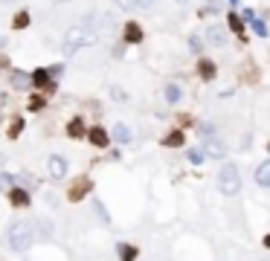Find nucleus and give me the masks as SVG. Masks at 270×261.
Returning <instances> with one entry per match:
<instances>
[{
	"mask_svg": "<svg viewBox=\"0 0 270 261\" xmlns=\"http://www.w3.org/2000/svg\"><path fill=\"white\" fill-rule=\"evenodd\" d=\"M96 44V32L90 27H73V29H67V35H64V44H61V50H64V55H76L79 50H84V46H93Z\"/></svg>",
	"mask_w": 270,
	"mask_h": 261,
	"instance_id": "nucleus-1",
	"label": "nucleus"
},
{
	"mask_svg": "<svg viewBox=\"0 0 270 261\" xmlns=\"http://www.w3.org/2000/svg\"><path fill=\"white\" fill-rule=\"evenodd\" d=\"M35 244V226L27 224V221H18V224L9 226V247L15 252H24Z\"/></svg>",
	"mask_w": 270,
	"mask_h": 261,
	"instance_id": "nucleus-2",
	"label": "nucleus"
},
{
	"mask_svg": "<svg viewBox=\"0 0 270 261\" xmlns=\"http://www.w3.org/2000/svg\"><path fill=\"white\" fill-rule=\"evenodd\" d=\"M218 189H221V195H227V198H233V195L241 192V174H238L235 165H224V169L218 171Z\"/></svg>",
	"mask_w": 270,
	"mask_h": 261,
	"instance_id": "nucleus-3",
	"label": "nucleus"
},
{
	"mask_svg": "<svg viewBox=\"0 0 270 261\" xmlns=\"http://www.w3.org/2000/svg\"><path fill=\"white\" fill-rule=\"evenodd\" d=\"M47 165H50V174H53L55 180H64V177H67V160H64L61 154H53Z\"/></svg>",
	"mask_w": 270,
	"mask_h": 261,
	"instance_id": "nucleus-4",
	"label": "nucleus"
},
{
	"mask_svg": "<svg viewBox=\"0 0 270 261\" xmlns=\"http://www.w3.org/2000/svg\"><path fill=\"white\" fill-rule=\"evenodd\" d=\"M207 41H209V46H224L227 44V29L218 27V23H209L207 27Z\"/></svg>",
	"mask_w": 270,
	"mask_h": 261,
	"instance_id": "nucleus-5",
	"label": "nucleus"
},
{
	"mask_svg": "<svg viewBox=\"0 0 270 261\" xmlns=\"http://www.w3.org/2000/svg\"><path fill=\"white\" fill-rule=\"evenodd\" d=\"M90 189H93V180H87V177H79V180L73 183V189H70V200H73V203H76V200H81Z\"/></svg>",
	"mask_w": 270,
	"mask_h": 261,
	"instance_id": "nucleus-6",
	"label": "nucleus"
},
{
	"mask_svg": "<svg viewBox=\"0 0 270 261\" xmlns=\"http://www.w3.org/2000/svg\"><path fill=\"white\" fill-rule=\"evenodd\" d=\"M32 84L41 87V90H55V84H53V79H50V73L47 70H35L32 73Z\"/></svg>",
	"mask_w": 270,
	"mask_h": 261,
	"instance_id": "nucleus-7",
	"label": "nucleus"
},
{
	"mask_svg": "<svg viewBox=\"0 0 270 261\" xmlns=\"http://www.w3.org/2000/svg\"><path fill=\"white\" fill-rule=\"evenodd\" d=\"M204 154H209V157H227V148L218 143L215 136H207V143H204Z\"/></svg>",
	"mask_w": 270,
	"mask_h": 261,
	"instance_id": "nucleus-8",
	"label": "nucleus"
},
{
	"mask_svg": "<svg viewBox=\"0 0 270 261\" xmlns=\"http://www.w3.org/2000/svg\"><path fill=\"white\" fill-rule=\"evenodd\" d=\"M125 41L128 44H140V41H143V29H140L137 20H128L125 23Z\"/></svg>",
	"mask_w": 270,
	"mask_h": 261,
	"instance_id": "nucleus-9",
	"label": "nucleus"
},
{
	"mask_svg": "<svg viewBox=\"0 0 270 261\" xmlns=\"http://www.w3.org/2000/svg\"><path fill=\"white\" fill-rule=\"evenodd\" d=\"M87 136H90V143L96 145V148H108V143H110V136H108V131H105V128H93Z\"/></svg>",
	"mask_w": 270,
	"mask_h": 261,
	"instance_id": "nucleus-10",
	"label": "nucleus"
},
{
	"mask_svg": "<svg viewBox=\"0 0 270 261\" xmlns=\"http://www.w3.org/2000/svg\"><path fill=\"white\" fill-rule=\"evenodd\" d=\"M256 183L264 186V189H270V160H264L259 169H256Z\"/></svg>",
	"mask_w": 270,
	"mask_h": 261,
	"instance_id": "nucleus-11",
	"label": "nucleus"
},
{
	"mask_svg": "<svg viewBox=\"0 0 270 261\" xmlns=\"http://www.w3.org/2000/svg\"><path fill=\"white\" fill-rule=\"evenodd\" d=\"M9 200H12V206H29V195H27V192H24V189H12L9 192Z\"/></svg>",
	"mask_w": 270,
	"mask_h": 261,
	"instance_id": "nucleus-12",
	"label": "nucleus"
},
{
	"mask_svg": "<svg viewBox=\"0 0 270 261\" xmlns=\"http://www.w3.org/2000/svg\"><path fill=\"white\" fill-rule=\"evenodd\" d=\"M114 136H117L119 143H131V128L122 125V122H117V128H114Z\"/></svg>",
	"mask_w": 270,
	"mask_h": 261,
	"instance_id": "nucleus-13",
	"label": "nucleus"
},
{
	"mask_svg": "<svg viewBox=\"0 0 270 261\" xmlns=\"http://www.w3.org/2000/svg\"><path fill=\"white\" fill-rule=\"evenodd\" d=\"M180 96H183V90H180L177 84H169V87H166V102H169V105H177Z\"/></svg>",
	"mask_w": 270,
	"mask_h": 261,
	"instance_id": "nucleus-14",
	"label": "nucleus"
},
{
	"mask_svg": "<svg viewBox=\"0 0 270 261\" xmlns=\"http://www.w3.org/2000/svg\"><path fill=\"white\" fill-rule=\"evenodd\" d=\"M163 145H166V148H180V145H183V134H180V131L169 134L166 139H163Z\"/></svg>",
	"mask_w": 270,
	"mask_h": 261,
	"instance_id": "nucleus-15",
	"label": "nucleus"
},
{
	"mask_svg": "<svg viewBox=\"0 0 270 261\" xmlns=\"http://www.w3.org/2000/svg\"><path fill=\"white\" fill-rule=\"evenodd\" d=\"M67 131H70V136H73V139H79V136H84V122H81V119H73Z\"/></svg>",
	"mask_w": 270,
	"mask_h": 261,
	"instance_id": "nucleus-16",
	"label": "nucleus"
},
{
	"mask_svg": "<svg viewBox=\"0 0 270 261\" xmlns=\"http://www.w3.org/2000/svg\"><path fill=\"white\" fill-rule=\"evenodd\" d=\"M38 226H41V229H38V235H41V238H53V224H50V221H44V218H41V221H38Z\"/></svg>",
	"mask_w": 270,
	"mask_h": 261,
	"instance_id": "nucleus-17",
	"label": "nucleus"
},
{
	"mask_svg": "<svg viewBox=\"0 0 270 261\" xmlns=\"http://www.w3.org/2000/svg\"><path fill=\"white\" fill-rule=\"evenodd\" d=\"M200 76H204V79H215V64L212 61H200Z\"/></svg>",
	"mask_w": 270,
	"mask_h": 261,
	"instance_id": "nucleus-18",
	"label": "nucleus"
},
{
	"mask_svg": "<svg viewBox=\"0 0 270 261\" xmlns=\"http://www.w3.org/2000/svg\"><path fill=\"white\" fill-rule=\"evenodd\" d=\"M27 23H29V12H18L15 20H12V27H15V29H24Z\"/></svg>",
	"mask_w": 270,
	"mask_h": 261,
	"instance_id": "nucleus-19",
	"label": "nucleus"
},
{
	"mask_svg": "<svg viewBox=\"0 0 270 261\" xmlns=\"http://www.w3.org/2000/svg\"><path fill=\"white\" fill-rule=\"evenodd\" d=\"M186 157H189V162H195V165H198V162H204V157H207V154H204V148H189V154H186Z\"/></svg>",
	"mask_w": 270,
	"mask_h": 261,
	"instance_id": "nucleus-20",
	"label": "nucleus"
},
{
	"mask_svg": "<svg viewBox=\"0 0 270 261\" xmlns=\"http://www.w3.org/2000/svg\"><path fill=\"white\" fill-rule=\"evenodd\" d=\"M12 84L24 90V87H27V84H29V76H24V73H12Z\"/></svg>",
	"mask_w": 270,
	"mask_h": 261,
	"instance_id": "nucleus-21",
	"label": "nucleus"
},
{
	"mask_svg": "<svg viewBox=\"0 0 270 261\" xmlns=\"http://www.w3.org/2000/svg\"><path fill=\"white\" fill-rule=\"evenodd\" d=\"M119 252H122V261H134V255H137V250H134V247H128V244H122Z\"/></svg>",
	"mask_w": 270,
	"mask_h": 261,
	"instance_id": "nucleus-22",
	"label": "nucleus"
},
{
	"mask_svg": "<svg viewBox=\"0 0 270 261\" xmlns=\"http://www.w3.org/2000/svg\"><path fill=\"white\" fill-rule=\"evenodd\" d=\"M250 27L256 29V35H261V38L267 35V27H264V23H261V20H256V18H253V20H250Z\"/></svg>",
	"mask_w": 270,
	"mask_h": 261,
	"instance_id": "nucleus-23",
	"label": "nucleus"
},
{
	"mask_svg": "<svg viewBox=\"0 0 270 261\" xmlns=\"http://www.w3.org/2000/svg\"><path fill=\"white\" fill-rule=\"evenodd\" d=\"M230 27H233V32H238V35H241L244 23H241V18H238V15H230Z\"/></svg>",
	"mask_w": 270,
	"mask_h": 261,
	"instance_id": "nucleus-24",
	"label": "nucleus"
},
{
	"mask_svg": "<svg viewBox=\"0 0 270 261\" xmlns=\"http://www.w3.org/2000/svg\"><path fill=\"white\" fill-rule=\"evenodd\" d=\"M189 50H192V53H200V50H204V41H200L198 35H192L189 38Z\"/></svg>",
	"mask_w": 270,
	"mask_h": 261,
	"instance_id": "nucleus-25",
	"label": "nucleus"
},
{
	"mask_svg": "<svg viewBox=\"0 0 270 261\" xmlns=\"http://www.w3.org/2000/svg\"><path fill=\"white\" fill-rule=\"evenodd\" d=\"M207 9L212 12V15H218V12L224 9V0H209V3H207Z\"/></svg>",
	"mask_w": 270,
	"mask_h": 261,
	"instance_id": "nucleus-26",
	"label": "nucleus"
},
{
	"mask_svg": "<svg viewBox=\"0 0 270 261\" xmlns=\"http://www.w3.org/2000/svg\"><path fill=\"white\" fill-rule=\"evenodd\" d=\"M93 209H96V215H99L102 221H105V224H108V221H110V218H108V212H105V206H102L99 200H93Z\"/></svg>",
	"mask_w": 270,
	"mask_h": 261,
	"instance_id": "nucleus-27",
	"label": "nucleus"
},
{
	"mask_svg": "<svg viewBox=\"0 0 270 261\" xmlns=\"http://www.w3.org/2000/svg\"><path fill=\"white\" fill-rule=\"evenodd\" d=\"M110 3H117L119 9H137V0H110Z\"/></svg>",
	"mask_w": 270,
	"mask_h": 261,
	"instance_id": "nucleus-28",
	"label": "nucleus"
},
{
	"mask_svg": "<svg viewBox=\"0 0 270 261\" xmlns=\"http://www.w3.org/2000/svg\"><path fill=\"white\" fill-rule=\"evenodd\" d=\"M20 128H24V122H20V119H15V122H12V128H9V136H18Z\"/></svg>",
	"mask_w": 270,
	"mask_h": 261,
	"instance_id": "nucleus-29",
	"label": "nucleus"
},
{
	"mask_svg": "<svg viewBox=\"0 0 270 261\" xmlns=\"http://www.w3.org/2000/svg\"><path fill=\"white\" fill-rule=\"evenodd\" d=\"M12 183H15V177H12V174H0V186H3V189H9Z\"/></svg>",
	"mask_w": 270,
	"mask_h": 261,
	"instance_id": "nucleus-30",
	"label": "nucleus"
},
{
	"mask_svg": "<svg viewBox=\"0 0 270 261\" xmlns=\"http://www.w3.org/2000/svg\"><path fill=\"white\" fill-rule=\"evenodd\" d=\"M29 108H32V110H41V108H44V99H41V96H35V99L29 102Z\"/></svg>",
	"mask_w": 270,
	"mask_h": 261,
	"instance_id": "nucleus-31",
	"label": "nucleus"
},
{
	"mask_svg": "<svg viewBox=\"0 0 270 261\" xmlns=\"http://www.w3.org/2000/svg\"><path fill=\"white\" fill-rule=\"evenodd\" d=\"M200 134H204V136H212V134H215V128H212V125H200Z\"/></svg>",
	"mask_w": 270,
	"mask_h": 261,
	"instance_id": "nucleus-32",
	"label": "nucleus"
},
{
	"mask_svg": "<svg viewBox=\"0 0 270 261\" xmlns=\"http://www.w3.org/2000/svg\"><path fill=\"white\" fill-rule=\"evenodd\" d=\"M241 18H244V20H247V23H250V20H253V18H256V15H253V9H244V15H241Z\"/></svg>",
	"mask_w": 270,
	"mask_h": 261,
	"instance_id": "nucleus-33",
	"label": "nucleus"
},
{
	"mask_svg": "<svg viewBox=\"0 0 270 261\" xmlns=\"http://www.w3.org/2000/svg\"><path fill=\"white\" fill-rule=\"evenodd\" d=\"M137 6H143V9H148V6H154V0H137Z\"/></svg>",
	"mask_w": 270,
	"mask_h": 261,
	"instance_id": "nucleus-34",
	"label": "nucleus"
},
{
	"mask_svg": "<svg viewBox=\"0 0 270 261\" xmlns=\"http://www.w3.org/2000/svg\"><path fill=\"white\" fill-rule=\"evenodd\" d=\"M264 247H267V250H270V235H267V238H264Z\"/></svg>",
	"mask_w": 270,
	"mask_h": 261,
	"instance_id": "nucleus-35",
	"label": "nucleus"
},
{
	"mask_svg": "<svg viewBox=\"0 0 270 261\" xmlns=\"http://www.w3.org/2000/svg\"><path fill=\"white\" fill-rule=\"evenodd\" d=\"M230 6H238V0H230Z\"/></svg>",
	"mask_w": 270,
	"mask_h": 261,
	"instance_id": "nucleus-36",
	"label": "nucleus"
},
{
	"mask_svg": "<svg viewBox=\"0 0 270 261\" xmlns=\"http://www.w3.org/2000/svg\"><path fill=\"white\" fill-rule=\"evenodd\" d=\"M53 3H70V0H53Z\"/></svg>",
	"mask_w": 270,
	"mask_h": 261,
	"instance_id": "nucleus-37",
	"label": "nucleus"
},
{
	"mask_svg": "<svg viewBox=\"0 0 270 261\" xmlns=\"http://www.w3.org/2000/svg\"><path fill=\"white\" fill-rule=\"evenodd\" d=\"M0 3H15V0H0Z\"/></svg>",
	"mask_w": 270,
	"mask_h": 261,
	"instance_id": "nucleus-38",
	"label": "nucleus"
},
{
	"mask_svg": "<svg viewBox=\"0 0 270 261\" xmlns=\"http://www.w3.org/2000/svg\"><path fill=\"white\" fill-rule=\"evenodd\" d=\"M177 3H186V0H177Z\"/></svg>",
	"mask_w": 270,
	"mask_h": 261,
	"instance_id": "nucleus-39",
	"label": "nucleus"
},
{
	"mask_svg": "<svg viewBox=\"0 0 270 261\" xmlns=\"http://www.w3.org/2000/svg\"><path fill=\"white\" fill-rule=\"evenodd\" d=\"M267 151H270V145H267Z\"/></svg>",
	"mask_w": 270,
	"mask_h": 261,
	"instance_id": "nucleus-40",
	"label": "nucleus"
}]
</instances>
